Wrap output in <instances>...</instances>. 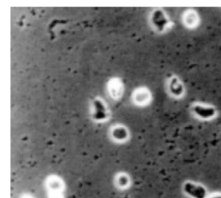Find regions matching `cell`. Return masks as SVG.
<instances>
[{
  "label": "cell",
  "instance_id": "6da1fadb",
  "mask_svg": "<svg viewBox=\"0 0 221 198\" xmlns=\"http://www.w3.org/2000/svg\"><path fill=\"white\" fill-rule=\"evenodd\" d=\"M194 110L196 113H198L199 116L203 118H208L214 115L215 111L212 108H206V107H201V106H196L194 108Z\"/></svg>",
  "mask_w": 221,
  "mask_h": 198
}]
</instances>
